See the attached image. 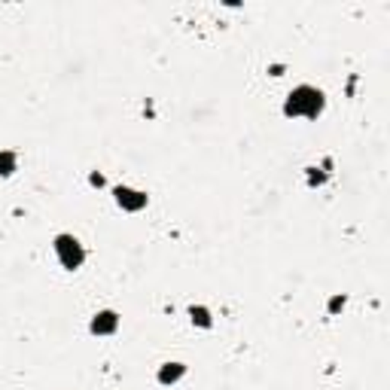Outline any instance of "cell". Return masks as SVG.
Masks as SVG:
<instances>
[{"instance_id":"6da1fadb","label":"cell","mask_w":390,"mask_h":390,"mask_svg":"<svg viewBox=\"0 0 390 390\" xmlns=\"http://www.w3.org/2000/svg\"><path fill=\"white\" fill-rule=\"evenodd\" d=\"M323 107V95L317 92V88H296V95H290V104H287V113L292 116H299V113H305V116H317Z\"/></svg>"},{"instance_id":"7a4b0ae2","label":"cell","mask_w":390,"mask_h":390,"mask_svg":"<svg viewBox=\"0 0 390 390\" xmlns=\"http://www.w3.org/2000/svg\"><path fill=\"white\" fill-rule=\"evenodd\" d=\"M55 254H58L64 268H77L83 263V247H79V241L70 238V235H61V238L55 241Z\"/></svg>"},{"instance_id":"3957f363","label":"cell","mask_w":390,"mask_h":390,"mask_svg":"<svg viewBox=\"0 0 390 390\" xmlns=\"http://www.w3.org/2000/svg\"><path fill=\"white\" fill-rule=\"evenodd\" d=\"M116 201L119 205H125L128 210H137L146 205V195L143 192H132V189H116Z\"/></svg>"},{"instance_id":"277c9868","label":"cell","mask_w":390,"mask_h":390,"mask_svg":"<svg viewBox=\"0 0 390 390\" xmlns=\"http://www.w3.org/2000/svg\"><path fill=\"white\" fill-rule=\"evenodd\" d=\"M95 317H101V320H95V332H110L116 327V317L113 314H95Z\"/></svg>"}]
</instances>
